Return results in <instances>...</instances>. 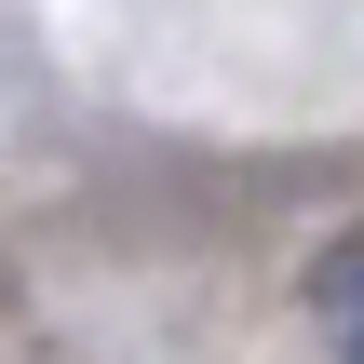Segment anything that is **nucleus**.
<instances>
[{
  "instance_id": "obj_1",
  "label": "nucleus",
  "mask_w": 364,
  "mask_h": 364,
  "mask_svg": "<svg viewBox=\"0 0 364 364\" xmlns=\"http://www.w3.org/2000/svg\"><path fill=\"white\" fill-rule=\"evenodd\" d=\"M324 338L364 364V243H338V270H324Z\"/></svg>"
}]
</instances>
